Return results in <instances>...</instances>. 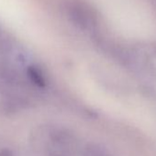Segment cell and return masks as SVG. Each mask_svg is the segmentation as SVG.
Returning a JSON list of instances; mask_svg holds the SVG:
<instances>
[{"label": "cell", "mask_w": 156, "mask_h": 156, "mask_svg": "<svg viewBox=\"0 0 156 156\" xmlns=\"http://www.w3.org/2000/svg\"><path fill=\"white\" fill-rule=\"evenodd\" d=\"M67 14L75 25L83 30H89L95 25V13L87 4L80 0H71L66 4Z\"/></svg>", "instance_id": "cell-1"}, {"label": "cell", "mask_w": 156, "mask_h": 156, "mask_svg": "<svg viewBox=\"0 0 156 156\" xmlns=\"http://www.w3.org/2000/svg\"><path fill=\"white\" fill-rule=\"evenodd\" d=\"M28 76L30 80L39 87H45L47 81L42 71L37 66H30L28 69Z\"/></svg>", "instance_id": "cell-2"}, {"label": "cell", "mask_w": 156, "mask_h": 156, "mask_svg": "<svg viewBox=\"0 0 156 156\" xmlns=\"http://www.w3.org/2000/svg\"><path fill=\"white\" fill-rule=\"evenodd\" d=\"M0 156H14L12 151L9 149H4L0 151Z\"/></svg>", "instance_id": "cell-3"}]
</instances>
